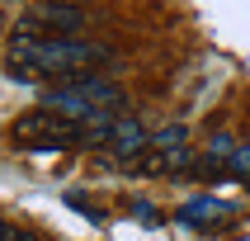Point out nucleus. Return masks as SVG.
Wrapping results in <instances>:
<instances>
[{"mask_svg":"<svg viewBox=\"0 0 250 241\" xmlns=\"http://www.w3.org/2000/svg\"><path fill=\"white\" fill-rule=\"evenodd\" d=\"M10 62H33V71H52V76H76L85 62H109V47L90 38H10Z\"/></svg>","mask_w":250,"mask_h":241,"instance_id":"obj_1","label":"nucleus"},{"mask_svg":"<svg viewBox=\"0 0 250 241\" xmlns=\"http://www.w3.org/2000/svg\"><path fill=\"white\" fill-rule=\"evenodd\" d=\"M28 19H38L42 28H52L57 38H76V28L85 24L81 5H66V0H33L28 5Z\"/></svg>","mask_w":250,"mask_h":241,"instance_id":"obj_2","label":"nucleus"},{"mask_svg":"<svg viewBox=\"0 0 250 241\" xmlns=\"http://www.w3.org/2000/svg\"><path fill=\"white\" fill-rule=\"evenodd\" d=\"M109 142H113V152H118V156H142V147H146L151 137H146V128H142L137 118H118V128H113Z\"/></svg>","mask_w":250,"mask_h":241,"instance_id":"obj_3","label":"nucleus"},{"mask_svg":"<svg viewBox=\"0 0 250 241\" xmlns=\"http://www.w3.org/2000/svg\"><path fill=\"white\" fill-rule=\"evenodd\" d=\"M28 132H66V118L52 109H38V113H24L14 123V137H28Z\"/></svg>","mask_w":250,"mask_h":241,"instance_id":"obj_4","label":"nucleus"},{"mask_svg":"<svg viewBox=\"0 0 250 241\" xmlns=\"http://www.w3.org/2000/svg\"><path fill=\"white\" fill-rule=\"evenodd\" d=\"M227 203H217V198H194V203H184V222L189 227H212V222H222L227 218Z\"/></svg>","mask_w":250,"mask_h":241,"instance_id":"obj_5","label":"nucleus"},{"mask_svg":"<svg viewBox=\"0 0 250 241\" xmlns=\"http://www.w3.org/2000/svg\"><path fill=\"white\" fill-rule=\"evenodd\" d=\"M151 142H156V147H161V152H180L184 142H189V132H184L180 123H170V128H161V132H156Z\"/></svg>","mask_w":250,"mask_h":241,"instance_id":"obj_6","label":"nucleus"},{"mask_svg":"<svg viewBox=\"0 0 250 241\" xmlns=\"http://www.w3.org/2000/svg\"><path fill=\"white\" fill-rule=\"evenodd\" d=\"M227 166H231V170H241V175H250V147H236Z\"/></svg>","mask_w":250,"mask_h":241,"instance_id":"obj_7","label":"nucleus"}]
</instances>
